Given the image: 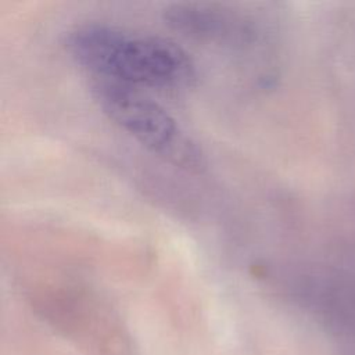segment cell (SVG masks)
<instances>
[{
    "label": "cell",
    "instance_id": "cell-1",
    "mask_svg": "<svg viewBox=\"0 0 355 355\" xmlns=\"http://www.w3.org/2000/svg\"><path fill=\"white\" fill-rule=\"evenodd\" d=\"M65 47L78 64L101 80L130 87L184 89L197 78L190 54L159 36L85 24L68 32Z\"/></svg>",
    "mask_w": 355,
    "mask_h": 355
},
{
    "label": "cell",
    "instance_id": "cell-2",
    "mask_svg": "<svg viewBox=\"0 0 355 355\" xmlns=\"http://www.w3.org/2000/svg\"><path fill=\"white\" fill-rule=\"evenodd\" d=\"M104 114L146 148L186 171L205 166L200 146L158 103L130 86L100 80L93 86Z\"/></svg>",
    "mask_w": 355,
    "mask_h": 355
},
{
    "label": "cell",
    "instance_id": "cell-3",
    "mask_svg": "<svg viewBox=\"0 0 355 355\" xmlns=\"http://www.w3.org/2000/svg\"><path fill=\"white\" fill-rule=\"evenodd\" d=\"M165 21L176 31L198 39H226L240 31L230 14L204 4H175L165 10Z\"/></svg>",
    "mask_w": 355,
    "mask_h": 355
}]
</instances>
